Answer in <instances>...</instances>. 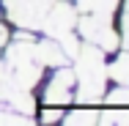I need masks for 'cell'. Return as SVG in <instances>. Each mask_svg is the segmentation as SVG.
Here are the masks:
<instances>
[{
	"instance_id": "cell-2",
	"label": "cell",
	"mask_w": 129,
	"mask_h": 126,
	"mask_svg": "<svg viewBox=\"0 0 129 126\" xmlns=\"http://www.w3.org/2000/svg\"><path fill=\"white\" fill-rule=\"evenodd\" d=\"M72 93H74V71L66 69V66H58L44 85L41 99L47 107H63V104L72 101Z\"/></svg>"
},
{
	"instance_id": "cell-1",
	"label": "cell",
	"mask_w": 129,
	"mask_h": 126,
	"mask_svg": "<svg viewBox=\"0 0 129 126\" xmlns=\"http://www.w3.org/2000/svg\"><path fill=\"white\" fill-rule=\"evenodd\" d=\"M99 47H93V44H85V47H80L77 55H74V60H77V66L72 69L74 71V85H77V99L82 104H88V101H96L104 96V77H107V69H104V58Z\"/></svg>"
},
{
	"instance_id": "cell-3",
	"label": "cell",
	"mask_w": 129,
	"mask_h": 126,
	"mask_svg": "<svg viewBox=\"0 0 129 126\" xmlns=\"http://www.w3.org/2000/svg\"><path fill=\"white\" fill-rule=\"evenodd\" d=\"M82 14H93V17H113V8L118 6V0H74L72 3Z\"/></svg>"
},
{
	"instance_id": "cell-7",
	"label": "cell",
	"mask_w": 129,
	"mask_h": 126,
	"mask_svg": "<svg viewBox=\"0 0 129 126\" xmlns=\"http://www.w3.org/2000/svg\"><path fill=\"white\" fill-rule=\"evenodd\" d=\"M104 101L113 104V107H118V104H129V85H118V88H113L110 93H104Z\"/></svg>"
},
{
	"instance_id": "cell-4",
	"label": "cell",
	"mask_w": 129,
	"mask_h": 126,
	"mask_svg": "<svg viewBox=\"0 0 129 126\" xmlns=\"http://www.w3.org/2000/svg\"><path fill=\"white\" fill-rule=\"evenodd\" d=\"M107 77L118 85H129V52H121L110 66H107Z\"/></svg>"
},
{
	"instance_id": "cell-8",
	"label": "cell",
	"mask_w": 129,
	"mask_h": 126,
	"mask_svg": "<svg viewBox=\"0 0 129 126\" xmlns=\"http://www.w3.org/2000/svg\"><path fill=\"white\" fill-rule=\"evenodd\" d=\"M58 121H60V107H58V110L50 107V110L41 112V123H58Z\"/></svg>"
},
{
	"instance_id": "cell-9",
	"label": "cell",
	"mask_w": 129,
	"mask_h": 126,
	"mask_svg": "<svg viewBox=\"0 0 129 126\" xmlns=\"http://www.w3.org/2000/svg\"><path fill=\"white\" fill-rule=\"evenodd\" d=\"M8 41H11V30H8V27L0 22V50H3V47H6Z\"/></svg>"
},
{
	"instance_id": "cell-5",
	"label": "cell",
	"mask_w": 129,
	"mask_h": 126,
	"mask_svg": "<svg viewBox=\"0 0 129 126\" xmlns=\"http://www.w3.org/2000/svg\"><path fill=\"white\" fill-rule=\"evenodd\" d=\"M99 126H129V110H113L102 112V118H96Z\"/></svg>"
},
{
	"instance_id": "cell-10",
	"label": "cell",
	"mask_w": 129,
	"mask_h": 126,
	"mask_svg": "<svg viewBox=\"0 0 129 126\" xmlns=\"http://www.w3.org/2000/svg\"><path fill=\"white\" fill-rule=\"evenodd\" d=\"M6 77V63H3V55H0V79Z\"/></svg>"
},
{
	"instance_id": "cell-6",
	"label": "cell",
	"mask_w": 129,
	"mask_h": 126,
	"mask_svg": "<svg viewBox=\"0 0 129 126\" xmlns=\"http://www.w3.org/2000/svg\"><path fill=\"white\" fill-rule=\"evenodd\" d=\"M63 126H96V112L77 110V112H72V115L63 118Z\"/></svg>"
}]
</instances>
